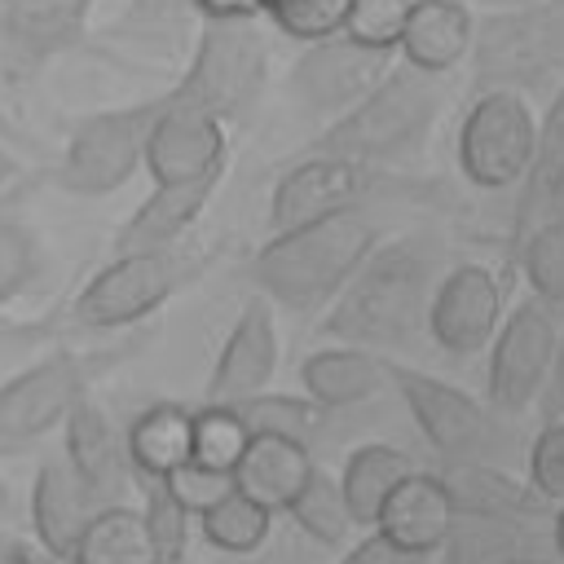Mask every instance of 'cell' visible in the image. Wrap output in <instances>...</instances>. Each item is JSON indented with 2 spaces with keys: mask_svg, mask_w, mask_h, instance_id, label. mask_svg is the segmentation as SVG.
<instances>
[{
  "mask_svg": "<svg viewBox=\"0 0 564 564\" xmlns=\"http://www.w3.org/2000/svg\"><path fill=\"white\" fill-rule=\"evenodd\" d=\"M441 273V242L432 234L410 229L379 238L317 326L330 344H352L401 361V352H414L427 339V300Z\"/></svg>",
  "mask_w": 564,
  "mask_h": 564,
  "instance_id": "cell-1",
  "label": "cell"
},
{
  "mask_svg": "<svg viewBox=\"0 0 564 564\" xmlns=\"http://www.w3.org/2000/svg\"><path fill=\"white\" fill-rule=\"evenodd\" d=\"M379 225L361 212H335L282 234H269L251 264L247 278L256 295H264L273 308H286L295 317H317L335 304V295L348 286V278L361 269V260L379 247Z\"/></svg>",
  "mask_w": 564,
  "mask_h": 564,
  "instance_id": "cell-2",
  "label": "cell"
},
{
  "mask_svg": "<svg viewBox=\"0 0 564 564\" xmlns=\"http://www.w3.org/2000/svg\"><path fill=\"white\" fill-rule=\"evenodd\" d=\"M441 79L397 62L352 110L322 123L304 154H335L366 167L410 163L427 150V137L441 119Z\"/></svg>",
  "mask_w": 564,
  "mask_h": 564,
  "instance_id": "cell-3",
  "label": "cell"
},
{
  "mask_svg": "<svg viewBox=\"0 0 564 564\" xmlns=\"http://www.w3.org/2000/svg\"><path fill=\"white\" fill-rule=\"evenodd\" d=\"M471 93L551 97L564 84V0H524L471 18Z\"/></svg>",
  "mask_w": 564,
  "mask_h": 564,
  "instance_id": "cell-4",
  "label": "cell"
},
{
  "mask_svg": "<svg viewBox=\"0 0 564 564\" xmlns=\"http://www.w3.org/2000/svg\"><path fill=\"white\" fill-rule=\"evenodd\" d=\"M137 348H145V335L115 344V348H97V352H79V348H57L40 361H31L26 370L9 375L0 383V449H18L31 445L48 432H57L66 423V414L93 397V383L128 361Z\"/></svg>",
  "mask_w": 564,
  "mask_h": 564,
  "instance_id": "cell-5",
  "label": "cell"
},
{
  "mask_svg": "<svg viewBox=\"0 0 564 564\" xmlns=\"http://www.w3.org/2000/svg\"><path fill=\"white\" fill-rule=\"evenodd\" d=\"M269 84L264 18H198L194 57L172 93L234 128Z\"/></svg>",
  "mask_w": 564,
  "mask_h": 564,
  "instance_id": "cell-6",
  "label": "cell"
},
{
  "mask_svg": "<svg viewBox=\"0 0 564 564\" xmlns=\"http://www.w3.org/2000/svg\"><path fill=\"white\" fill-rule=\"evenodd\" d=\"M198 260L185 247L163 251H115L70 300V322L79 330H132L150 322L181 286H189Z\"/></svg>",
  "mask_w": 564,
  "mask_h": 564,
  "instance_id": "cell-7",
  "label": "cell"
},
{
  "mask_svg": "<svg viewBox=\"0 0 564 564\" xmlns=\"http://www.w3.org/2000/svg\"><path fill=\"white\" fill-rule=\"evenodd\" d=\"M533 145H538V110L529 97L507 88L471 93L454 137V159L471 189L485 194L520 189L533 163Z\"/></svg>",
  "mask_w": 564,
  "mask_h": 564,
  "instance_id": "cell-8",
  "label": "cell"
},
{
  "mask_svg": "<svg viewBox=\"0 0 564 564\" xmlns=\"http://www.w3.org/2000/svg\"><path fill=\"white\" fill-rule=\"evenodd\" d=\"M154 115H159V97L84 115L66 137V150L53 167V185L79 198H106L123 189L145 167V141Z\"/></svg>",
  "mask_w": 564,
  "mask_h": 564,
  "instance_id": "cell-9",
  "label": "cell"
},
{
  "mask_svg": "<svg viewBox=\"0 0 564 564\" xmlns=\"http://www.w3.org/2000/svg\"><path fill=\"white\" fill-rule=\"evenodd\" d=\"M388 388L401 397L410 423L427 441V449L441 463H471V458H494V414L485 401L463 392L458 383L388 357Z\"/></svg>",
  "mask_w": 564,
  "mask_h": 564,
  "instance_id": "cell-10",
  "label": "cell"
},
{
  "mask_svg": "<svg viewBox=\"0 0 564 564\" xmlns=\"http://www.w3.org/2000/svg\"><path fill=\"white\" fill-rule=\"evenodd\" d=\"M97 0H0V93L22 101L44 70L84 44Z\"/></svg>",
  "mask_w": 564,
  "mask_h": 564,
  "instance_id": "cell-11",
  "label": "cell"
},
{
  "mask_svg": "<svg viewBox=\"0 0 564 564\" xmlns=\"http://www.w3.org/2000/svg\"><path fill=\"white\" fill-rule=\"evenodd\" d=\"M555 339H560V313L538 295L516 300L494 344L485 348V405L507 419L533 410L551 375Z\"/></svg>",
  "mask_w": 564,
  "mask_h": 564,
  "instance_id": "cell-12",
  "label": "cell"
},
{
  "mask_svg": "<svg viewBox=\"0 0 564 564\" xmlns=\"http://www.w3.org/2000/svg\"><path fill=\"white\" fill-rule=\"evenodd\" d=\"M392 66H397V53L366 48L348 35H330L300 48V57L286 70V97L295 101L300 115L330 123L344 110H352Z\"/></svg>",
  "mask_w": 564,
  "mask_h": 564,
  "instance_id": "cell-13",
  "label": "cell"
},
{
  "mask_svg": "<svg viewBox=\"0 0 564 564\" xmlns=\"http://www.w3.org/2000/svg\"><path fill=\"white\" fill-rule=\"evenodd\" d=\"M507 317V291L498 269L480 260H458L449 264L427 300V344L441 348L449 361L480 357L498 326Z\"/></svg>",
  "mask_w": 564,
  "mask_h": 564,
  "instance_id": "cell-14",
  "label": "cell"
},
{
  "mask_svg": "<svg viewBox=\"0 0 564 564\" xmlns=\"http://www.w3.org/2000/svg\"><path fill=\"white\" fill-rule=\"evenodd\" d=\"M379 185V167L335 159V154H300L286 163L269 189V234L361 207V198Z\"/></svg>",
  "mask_w": 564,
  "mask_h": 564,
  "instance_id": "cell-15",
  "label": "cell"
},
{
  "mask_svg": "<svg viewBox=\"0 0 564 564\" xmlns=\"http://www.w3.org/2000/svg\"><path fill=\"white\" fill-rule=\"evenodd\" d=\"M229 167V128L181 101L172 88L159 93V115L145 141V172L150 181H194V176H225Z\"/></svg>",
  "mask_w": 564,
  "mask_h": 564,
  "instance_id": "cell-16",
  "label": "cell"
},
{
  "mask_svg": "<svg viewBox=\"0 0 564 564\" xmlns=\"http://www.w3.org/2000/svg\"><path fill=\"white\" fill-rule=\"evenodd\" d=\"M278 370V322H273V304L264 295H247V304L238 308L207 388H203V405H238L256 392H264L273 383Z\"/></svg>",
  "mask_w": 564,
  "mask_h": 564,
  "instance_id": "cell-17",
  "label": "cell"
},
{
  "mask_svg": "<svg viewBox=\"0 0 564 564\" xmlns=\"http://www.w3.org/2000/svg\"><path fill=\"white\" fill-rule=\"evenodd\" d=\"M62 458L70 463L79 485L101 507L128 502V489H137V476H132L128 449H123V423H115V414L97 397H84L66 414V423H62Z\"/></svg>",
  "mask_w": 564,
  "mask_h": 564,
  "instance_id": "cell-18",
  "label": "cell"
},
{
  "mask_svg": "<svg viewBox=\"0 0 564 564\" xmlns=\"http://www.w3.org/2000/svg\"><path fill=\"white\" fill-rule=\"evenodd\" d=\"M454 516H485V520H529V524H551V502L533 494L524 476H511L494 458H471V463H441L436 467Z\"/></svg>",
  "mask_w": 564,
  "mask_h": 564,
  "instance_id": "cell-19",
  "label": "cell"
},
{
  "mask_svg": "<svg viewBox=\"0 0 564 564\" xmlns=\"http://www.w3.org/2000/svg\"><path fill=\"white\" fill-rule=\"evenodd\" d=\"M101 511V502L79 485V476L70 471V463L62 454L44 458L35 467L31 480V533L40 542V551L53 564H70L79 533L88 529V520Z\"/></svg>",
  "mask_w": 564,
  "mask_h": 564,
  "instance_id": "cell-20",
  "label": "cell"
},
{
  "mask_svg": "<svg viewBox=\"0 0 564 564\" xmlns=\"http://www.w3.org/2000/svg\"><path fill=\"white\" fill-rule=\"evenodd\" d=\"M220 176H194V181H154L150 194L137 203V212L119 225L115 251H163L181 247L185 234L198 225L216 194Z\"/></svg>",
  "mask_w": 564,
  "mask_h": 564,
  "instance_id": "cell-21",
  "label": "cell"
},
{
  "mask_svg": "<svg viewBox=\"0 0 564 564\" xmlns=\"http://www.w3.org/2000/svg\"><path fill=\"white\" fill-rule=\"evenodd\" d=\"M432 564H555L551 524L454 516Z\"/></svg>",
  "mask_w": 564,
  "mask_h": 564,
  "instance_id": "cell-22",
  "label": "cell"
},
{
  "mask_svg": "<svg viewBox=\"0 0 564 564\" xmlns=\"http://www.w3.org/2000/svg\"><path fill=\"white\" fill-rule=\"evenodd\" d=\"M471 9L463 0H410L405 31L397 40V62L441 79L471 53Z\"/></svg>",
  "mask_w": 564,
  "mask_h": 564,
  "instance_id": "cell-23",
  "label": "cell"
},
{
  "mask_svg": "<svg viewBox=\"0 0 564 564\" xmlns=\"http://www.w3.org/2000/svg\"><path fill=\"white\" fill-rule=\"evenodd\" d=\"M388 388V357L352 344L313 348L300 361V392L322 410H352Z\"/></svg>",
  "mask_w": 564,
  "mask_h": 564,
  "instance_id": "cell-24",
  "label": "cell"
},
{
  "mask_svg": "<svg viewBox=\"0 0 564 564\" xmlns=\"http://www.w3.org/2000/svg\"><path fill=\"white\" fill-rule=\"evenodd\" d=\"M449 524H454V502H449V494H445V485H441L436 471H410V476L383 498V507H379V516H375V529H379L383 538H392L397 546L419 551V555H427V560H432L436 546L445 542Z\"/></svg>",
  "mask_w": 564,
  "mask_h": 564,
  "instance_id": "cell-25",
  "label": "cell"
},
{
  "mask_svg": "<svg viewBox=\"0 0 564 564\" xmlns=\"http://www.w3.org/2000/svg\"><path fill=\"white\" fill-rule=\"evenodd\" d=\"M123 449L137 480H163L194 458V410L181 401H154L123 423Z\"/></svg>",
  "mask_w": 564,
  "mask_h": 564,
  "instance_id": "cell-26",
  "label": "cell"
},
{
  "mask_svg": "<svg viewBox=\"0 0 564 564\" xmlns=\"http://www.w3.org/2000/svg\"><path fill=\"white\" fill-rule=\"evenodd\" d=\"M313 467L317 463H313L308 445L286 441V436H251L234 467V489L278 516L295 502V494L304 489Z\"/></svg>",
  "mask_w": 564,
  "mask_h": 564,
  "instance_id": "cell-27",
  "label": "cell"
},
{
  "mask_svg": "<svg viewBox=\"0 0 564 564\" xmlns=\"http://www.w3.org/2000/svg\"><path fill=\"white\" fill-rule=\"evenodd\" d=\"M414 471L410 454H401L397 445L388 441H366L357 445L344 467H339V494L348 502V516L357 529H375V516L383 507V498Z\"/></svg>",
  "mask_w": 564,
  "mask_h": 564,
  "instance_id": "cell-28",
  "label": "cell"
},
{
  "mask_svg": "<svg viewBox=\"0 0 564 564\" xmlns=\"http://www.w3.org/2000/svg\"><path fill=\"white\" fill-rule=\"evenodd\" d=\"M70 564H154V538L145 511L132 502L101 507L79 533Z\"/></svg>",
  "mask_w": 564,
  "mask_h": 564,
  "instance_id": "cell-29",
  "label": "cell"
},
{
  "mask_svg": "<svg viewBox=\"0 0 564 564\" xmlns=\"http://www.w3.org/2000/svg\"><path fill=\"white\" fill-rule=\"evenodd\" d=\"M564 167V84L546 97V110L538 115V145H533V163L529 176L516 189V216H511V242L538 220V203L551 185V176Z\"/></svg>",
  "mask_w": 564,
  "mask_h": 564,
  "instance_id": "cell-30",
  "label": "cell"
},
{
  "mask_svg": "<svg viewBox=\"0 0 564 564\" xmlns=\"http://www.w3.org/2000/svg\"><path fill=\"white\" fill-rule=\"evenodd\" d=\"M269 533H273V511L238 489H229L220 502H212L198 516V538L225 555H251L269 542Z\"/></svg>",
  "mask_w": 564,
  "mask_h": 564,
  "instance_id": "cell-31",
  "label": "cell"
},
{
  "mask_svg": "<svg viewBox=\"0 0 564 564\" xmlns=\"http://www.w3.org/2000/svg\"><path fill=\"white\" fill-rule=\"evenodd\" d=\"M511 264L524 273L529 295L564 313V220H538L511 242Z\"/></svg>",
  "mask_w": 564,
  "mask_h": 564,
  "instance_id": "cell-32",
  "label": "cell"
},
{
  "mask_svg": "<svg viewBox=\"0 0 564 564\" xmlns=\"http://www.w3.org/2000/svg\"><path fill=\"white\" fill-rule=\"evenodd\" d=\"M234 410L251 436H286V441H300L308 449H313V436L322 432V414H326L304 392H273V388L238 401Z\"/></svg>",
  "mask_w": 564,
  "mask_h": 564,
  "instance_id": "cell-33",
  "label": "cell"
},
{
  "mask_svg": "<svg viewBox=\"0 0 564 564\" xmlns=\"http://www.w3.org/2000/svg\"><path fill=\"white\" fill-rule=\"evenodd\" d=\"M286 516L295 520V529L304 538H313L317 546H348L352 542V516H348V502L339 494V480L322 467H313V476L304 480V489L295 494V502L286 507Z\"/></svg>",
  "mask_w": 564,
  "mask_h": 564,
  "instance_id": "cell-34",
  "label": "cell"
},
{
  "mask_svg": "<svg viewBox=\"0 0 564 564\" xmlns=\"http://www.w3.org/2000/svg\"><path fill=\"white\" fill-rule=\"evenodd\" d=\"M48 273V251L22 216H0V308L35 291Z\"/></svg>",
  "mask_w": 564,
  "mask_h": 564,
  "instance_id": "cell-35",
  "label": "cell"
},
{
  "mask_svg": "<svg viewBox=\"0 0 564 564\" xmlns=\"http://www.w3.org/2000/svg\"><path fill=\"white\" fill-rule=\"evenodd\" d=\"M247 441H251V432L234 405H198L194 410V463L234 476Z\"/></svg>",
  "mask_w": 564,
  "mask_h": 564,
  "instance_id": "cell-36",
  "label": "cell"
},
{
  "mask_svg": "<svg viewBox=\"0 0 564 564\" xmlns=\"http://www.w3.org/2000/svg\"><path fill=\"white\" fill-rule=\"evenodd\" d=\"M344 13H348V0H264V22L286 40H295L300 48L339 35Z\"/></svg>",
  "mask_w": 564,
  "mask_h": 564,
  "instance_id": "cell-37",
  "label": "cell"
},
{
  "mask_svg": "<svg viewBox=\"0 0 564 564\" xmlns=\"http://www.w3.org/2000/svg\"><path fill=\"white\" fill-rule=\"evenodd\" d=\"M405 13H410V0H348L339 35H348L366 48L397 53V40L405 31Z\"/></svg>",
  "mask_w": 564,
  "mask_h": 564,
  "instance_id": "cell-38",
  "label": "cell"
},
{
  "mask_svg": "<svg viewBox=\"0 0 564 564\" xmlns=\"http://www.w3.org/2000/svg\"><path fill=\"white\" fill-rule=\"evenodd\" d=\"M524 480L551 507H564V419H551L533 432L524 454Z\"/></svg>",
  "mask_w": 564,
  "mask_h": 564,
  "instance_id": "cell-39",
  "label": "cell"
},
{
  "mask_svg": "<svg viewBox=\"0 0 564 564\" xmlns=\"http://www.w3.org/2000/svg\"><path fill=\"white\" fill-rule=\"evenodd\" d=\"M163 494L189 516V520H198L212 502H220L229 489H234V476H225V471H212V467H203V463H181L176 471H167L163 480Z\"/></svg>",
  "mask_w": 564,
  "mask_h": 564,
  "instance_id": "cell-40",
  "label": "cell"
},
{
  "mask_svg": "<svg viewBox=\"0 0 564 564\" xmlns=\"http://www.w3.org/2000/svg\"><path fill=\"white\" fill-rule=\"evenodd\" d=\"M339 564H432V560L419 555V551H405L392 538H383L379 529H370L366 538L348 542V551L339 555Z\"/></svg>",
  "mask_w": 564,
  "mask_h": 564,
  "instance_id": "cell-41",
  "label": "cell"
},
{
  "mask_svg": "<svg viewBox=\"0 0 564 564\" xmlns=\"http://www.w3.org/2000/svg\"><path fill=\"white\" fill-rule=\"evenodd\" d=\"M538 419L551 423V419H564V322H560V339H555V357H551V375L542 383V397H538Z\"/></svg>",
  "mask_w": 564,
  "mask_h": 564,
  "instance_id": "cell-42",
  "label": "cell"
},
{
  "mask_svg": "<svg viewBox=\"0 0 564 564\" xmlns=\"http://www.w3.org/2000/svg\"><path fill=\"white\" fill-rule=\"evenodd\" d=\"M198 18H264V0H189Z\"/></svg>",
  "mask_w": 564,
  "mask_h": 564,
  "instance_id": "cell-43",
  "label": "cell"
},
{
  "mask_svg": "<svg viewBox=\"0 0 564 564\" xmlns=\"http://www.w3.org/2000/svg\"><path fill=\"white\" fill-rule=\"evenodd\" d=\"M538 220H564V167L551 176V185H546V194H542V203H538ZM533 220V225H538ZM529 225V229H533Z\"/></svg>",
  "mask_w": 564,
  "mask_h": 564,
  "instance_id": "cell-44",
  "label": "cell"
},
{
  "mask_svg": "<svg viewBox=\"0 0 564 564\" xmlns=\"http://www.w3.org/2000/svg\"><path fill=\"white\" fill-rule=\"evenodd\" d=\"M18 176H22V159L13 154V145L0 141V189H4L9 181H18Z\"/></svg>",
  "mask_w": 564,
  "mask_h": 564,
  "instance_id": "cell-45",
  "label": "cell"
},
{
  "mask_svg": "<svg viewBox=\"0 0 564 564\" xmlns=\"http://www.w3.org/2000/svg\"><path fill=\"white\" fill-rule=\"evenodd\" d=\"M551 546H555V564H564V507L551 511Z\"/></svg>",
  "mask_w": 564,
  "mask_h": 564,
  "instance_id": "cell-46",
  "label": "cell"
},
{
  "mask_svg": "<svg viewBox=\"0 0 564 564\" xmlns=\"http://www.w3.org/2000/svg\"><path fill=\"white\" fill-rule=\"evenodd\" d=\"M0 141H4V145H18V141H26V137H22V128H18V119H13L4 106H0Z\"/></svg>",
  "mask_w": 564,
  "mask_h": 564,
  "instance_id": "cell-47",
  "label": "cell"
},
{
  "mask_svg": "<svg viewBox=\"0 0 564 564\" xmlns=\"http://www.w3.org/2000/svg\"><path fill=\"white\" fill-rule=\"evenodd\" d=\"M0 335H4V326H0Z\"/></svg>",
  "mask_w": 564,
  "mask_h": 564,
  "instance_id": "cell-48",
  "label": "cell"
}]
</instances>
